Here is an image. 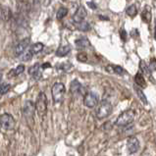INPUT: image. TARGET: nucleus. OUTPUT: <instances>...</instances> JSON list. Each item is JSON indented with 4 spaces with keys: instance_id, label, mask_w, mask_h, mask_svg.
Listing matches in <instances>:
<instances>
[{
    "instance_id": "f257e3e1",
    "label": "nucleus",
    "mask_w": 156,
    "mask_h": 156,
    "mask_svg": "<svg viewBox=\"0 0 156 156\" xmlns=\"http://www.w3.org/2000/svg\"><path fill=\"white\" fill-rule=\"evenodd\" d=\"M35 105L32 100H27L23 107V114L26 118L27 123L29 126H33L34 125V115Z\"/></svg>"
},
{
    "instance_id": "f03ea898",
    "label": "nucleus",
    "mask_w": 156,
    "mask_h": 156,
    "mask_svg": "<svg viewBox=\"0 0 156 156\" xmlns=\"http://www.w3.org/2000/svg\"><path fill=\"white\" fill-rule=\"evenodd\" d=\"M135 111L133 110H127L123 112L121 115L117 118V121H116V125L118 127H126L128 125H130L131 123L133 122L135 120Z\"/></svg>"
},
{
    "instance_id": "7ed1b4c3",
    "label": "nucleus",
    "mask_w": 156,
    "mask_h": 156,
    "mask_svg": "<svg viewBox=\"0 0 156 156\" xmlns=\"http://www.w3.org/2000/svg\"><path fill=\"white\" fill-rule=\"evenodd\" d=\"M35 110L41 117H44L47 113V98L43 92H39L37 96V103H35Z\"/></svg>"
},
{
    "instance_id": "20e7f679",
    "label": "nucleus",
    "mask_w": 156,
    "mask_h": 156,
    "mask_svg": "<svg viewBox=\"0 0 156 156\" xmlns=\"http://www.w3.org/2000/svg\"><path fill=\"white\" fill-rule=\"evenodd\" d=\"M65 86L62 83H55L52 87V97L55 103H60L65 95Z\"/></svg>"
},
{
    "instance_id": "39448f33",
    "label": "nucleus",
    "mask_w": 156,
    "mask_h": 156,
    "mask_svg": "<svg viewBox=\"0 0 156 156\" xmlns=\"http://www.w3.org/2000/svg\"><path fill=\"white\" fill-rule=\"evenodd\" d=\"M111 113H112V105L110 104L109 101L102 100L101 103L99 104V107L97 108V111H96L97 118L98 119L107 118Z\"/></svg>"
},
{
    "instance_id": "423d86ee",
    "label": "nucleus",
    "mask_w": 156,
    "mask_h": 156,
    "mask_svg": "<svg viewBox=\"0 0 156 156\" xmlns=\"http://www.w3.org/2000/svg\"><path fill=\"white\" fill-rule=\"evenodd\" d=\"M15 120L13 116L8 113H3L0 116V125L5 131H11L15 128Z\"/></svg>"
},
{
    "instance_id": "0eeeda50",
    "label": "nucleus",
    "mask_w": 156,
    "mask_h": 156,
    "mask_svg": "<svg viewBox=\"0 0 156 156\" xmlns=\"http://www.w3.org/2000/svg\"><path fill=\"white\" fill-rule=\"evenodd\" d=\"M97 103H98V95L92 91L87 92L83 98V104L88 108H93Z\"/></svg>"
},
{
    "instance_id": "6e6552de",
    "label": "nucleus",
    "mask_w": 156,
    "mask_h": 156,
    "mask_svg": "<svg viewBox=\"0 0 156 156\" xmlns=\"http://www.w3.org/2000/svg\"><path fill=\"white\" fill-rule=\"evenodd\" d=\"M127 147L129 150V153L133 154L137 152V150L140 149V141L136 136H131L129 137L128 142H127Z\"/></svg>"
},
{
    "instance_id": "1a4fd4ad",
    "label": "nucleus",
    "mask_w": 156,
    "mask_h": 156,
    "mask_svg": "<svg viewBox=\"0 0 156 156\" xmlns=\"http://www.w3.org/2000/svg\"><path fill=\"white\" fill-rule=\"evenodd\" d=\"M29 74L32 76V78L35 81H38L41 80V76H42V67L41 64H34V66H32L29 69Z\"/></svg>"
},
{
    "instance_id": "9d476101",
    "label": "nucleus",
    "mask_w": 156,
    "mask_h": 156,
    "mask_svg": "<svg viewBox=\"0 0 156 156\" xmlns=\"http://www.w3.org/2000/svg\"><path fill=\"white\" fill-rule=\"evenodd\" d=\"M30 39L29 37H27V38L23 39V41H21L19 43H18V45L15 48V54L17 56L23 54V52L27 49V47L30 45Z\"/></svg>"
},
{
    "instance_id": "9b49d317",
    "label": "nucleus",
    "mask_w": 156,
    "mask_h": 156,
    "mask_svg": "<svg viewBox=\"0 0 156 156\" xmlns=\"http://www.w3.org/2000/svg\"><path fill=\"white\" fill-rule=\"evenodd\" d=\"M87 10L84 9L83 6H80L78 9H77V11H76V13L74 14L73 16V20L75 23H79V22H82L83 21V19L86 18L87 16Z\"/></svg>"
},
{
    "instance_id": "f8f14e48",
    "label": "nucleus",
    "mask_w": 156,
    "mask_h": 156,
    "mask_svg": "<svg viewBox=\"0 0 156 156\" xmlns=\"http://www.w3.org/2000/svg\"><path fill=\"white\" fill-rule=\"evenodd\" d=\"M70 90H71V92H72L74 95H78V94L81 93L82 84L80 83V82H78V80H73V81L71 82Z\"/></svg>"
},
{
    "instance_id": "ddd939ff",
    "label": "nucleus",
    "mask_w": 156,
    "mask_h": 156,
    "mask_svg": "<svg viewBox=\"0 0 156 156\" xmlns=\"http://www.w3.org/2000/svg\"><path fill=\"white\" fill-rule=\"evenodd\" d=\"M11 18H12L11 9L9 7L2 6V8H1V19L4 22H8V21H10Z\"/></svg>"
},
{
    "instance_id": "4468645a",
    "label": "nucleus",
    "mask_w": 156,
    "mask_h": 156,
    "mask_svg": "<svg viewBox=\"0 0 156 156\" xmlns=\"http://www.w3.org/2000/svg\"><path fill=\"white\" fill-rule=\"evenodd\" d=\"M141 19L146 24H149L150 22H151V11H150L149 7L146 6L144 10L142 11V13H141Z\"/></svg>"
},
{
    "instance_id": "2eb2a0df",
    "label": "nucleus",
    "mask_w": 156,
    "mask_h": 156,
    "mask_svg": "<svg viewBox=\"0 0 156 156\" xmlns=\"http://www.w3.org/2000/svg\"><path fill=\"white\" fill-rule=\"evenodd\" d=\"M76 45H77L79 48H86V47H88L90 46V41L87 38V37H82V38H79L76 41Z\"/></svg>"
},
{
    "instance_id": "dca6fc26",
    "label": "nucleus",
    "mask_w": 156,
    "mask_h": 156,
    "mask_svg": "<svg viewBox=\"0 0 156 156\" xmlns=\"http://www.w3.org/2000/svg\"><path fill=\"white\" fill-rule=\"evenodd\" d=\"M71 51V46L70 45H65L61 46L60 48H58V50L56 51V56L58 57H64Z\"/></svg>"
},
{
    "instance_id": "f3484780",
    "label": "nucleus",
    "mask_w": 156,
    "mask_h": 156,
    "mask_svg": "<svg viewBox=\"0 0 156 156\" xmlns=\"http://www.w3.org/2000/svg\"><path fill=\"white\" fill-rule=\"evenodd\" d=\"M24 70H25V66L24 65H19L16 69L11 70L8 76L10 78H12V77H17V76H19V75H21L22 73H23Z\"/></svg>"
},
{
    "instance_id": "a211bd4d",
    "label": "nucleus",
    "mask_w": 156,
    "mask_h": 156,
    "mask_svg": "<svg viewBox=\"0 0 156 156\" xmlns=\"http://www.w3.org/2000/svg\"><path fill=\"white\" fill-rule=\"evenodd\" d=\"M135 81L136 83L137 86H140V87H146V82L144 78V75L141 73H137L135 77Z\"/></svg>"
},
{
    "instance_id": "6ab92c4d",
    "label": "nucleus",
    "mask_w": 156,
    "mask_h": 156,
    "mask_svg": "<svg viewBox=\"0 0 156 156\" xmlns=\"http://www.w3.org/2000/svg\"><path fill=\"white\" fill-rule=\"evenodd\" d=\"M76 27H77V29L79 30H82V32H87V30H90V24L86 21H82V22H79V23H76Z\"/></svg>"
},
{
    "instance_id": "aec40b11",
    "label": "nucleus",
    "mask_w": 156,
    "mask_h": 156,
    "mask_svg": "<svg viewBox=\"0 0 156 156\" xmlns=\"http://www.w3.org/2000/svg\"><path fill=\"white\" fill-rule=\"evenodd\" d=\"M140 71L141 72H144L147 77H149L151 80H152V76H151V69H148V67H147V65H146L145 63H144V61H140Z\"/></svg>"
},
{
    "instance_id": "412c9836",
    "label": "nucleus",
    "mask_w": 156,
    "mask_h": 156,
    "mask_svg": "<svg viewBox=\"0 0 156 156\" xmlns=\"http://www.w3.org/2000/svg\"><path fill=\"white\" fill-rule=\"evenodd\" d=\"M43 43L41 42H37V43H34L32 45V47H30V49H32V51L34 52V53H38V52H41L42 51L43 49Z\"/></svg>"
},
{
    "instance_id": "4be33fe9",
    "label": "nucleus",
    "mask_w": 156,
    "mask_h": 156,
    "mask_svg": "<svg viewBox=\"0 0 156 156\" xmlns=\"http://www.w3.org/2000/svg\"><path fill=\"white\" fill-rule=\"evenodd\" d=\"M67 14H68V9L65 8V7H61L59 10H58V12H57V15H56L57 19H59V20L63 19L64 17L67 16Z\"/></svg>"
},
{
    "instance_id": "5701e85b",
    "label": "nucleus",
    "mask_w": 156,
    "mask_h": 156,
    "mask_svg": "<svg viewBox=\"0 0 156 156\" xmlns=\"http://www.w3.org/2000/svg\"><path fill=\"white\" fill-rule=\"evenodd\" d=\"M136 94L137 96L140 97V99L144 102V104H147V99H146V96L144 95V93L142 92V90H140V87H136Z\"/></svg>"
},
{
    "instance_id": "b1692460",
    "label": "nucleus",
    "mask_w": 156,
    "mask_h": 156,
    "mask_svg": "<svg viewBox=\"0 0 156 156\" xmlns=\"http://www.w3.org/2000/svg\"><path fill=\"white\" fill-rule=\"evenodd\" d=\"M126 13L129 15V16H131V17H135L136 16L137 14V10H136V7L135 5H131V6H129L127 8V10H126Z\"/></svg>"
},
{
    "instance_id": "393cba45",
    "label": "nucleus",
    "mask_w": 156,
    "mask_h": 156,
    "mask_svg": "<svg viewBox=\"0 0 156 156\" xmlns=\"http://www.w3.org/2000/svg\"><path fill=\"white\" fill-rule=\"evenodd\" d=\"M11 86L9 83H1V87H0V93H1V95H4L5 93H7L9 91V90H10Z\"/></svg>"
},
{
    "instance_id": "a878e982",
    "label": "nucleus",
    "mask_w": 156,
    "mask_h": 156,
    "mask_svg": "<svg viewBox=\"0 0 156 156\" xmlns=\"http://www.w3.org/2000/svg\"><path fill=\"white\" fill-rule=\"evenodd\" d=\"M33 54H34V52L32 51V49H30L27 51L25 54H23V56L21 57V60L22 61H29L32 59V57H33Z\"/></svg>"
},
{
    "instance_id": "bb28decb",
    "label": "nucleus",
    "mask_w": 156,
    "mask_h": 156,
    "mask_svg": "<svg viewBox=\"0 0 156 156\" xmlns=\"http://www.w3.org/2000/svg\"><path fill=\"white\" fill-rule=\"evenodd\" d=\"M77 59L80 62H87V55L86 53H79L77 55Z\"/></svg>"
},
{
    "instance_id": "cd10ccee",
    "label": "nucleus",
    "mask_w": 156,
    "mask_h": 156,
    "mask_svg": "<svg viewBox=\"0 0 156 156\" xmlns=\"http://www.w3.org/2000/svg\"><path fill=\"white\" fill-rule=\"evenodd\" d=\"M114 72L118 75H124L126 71H125L121 66H114Z\"/></svg>"
},
{
    "instance_id": "c85d7f7f",
    "label": "nucleus",
    "mask_w": 156,
    "mask_h": 156,
    "mask_svg": "<svg viewBox=\"0 0 156 156\" xmlns=\"http://www.w3.org/2000/svg\"><path fill=\"white\" fill-rule=\"evenodd\" d=\"M71 67H72V65H71V63L70 64H68V63H62V64H60L59 66H58V68H60L61 70H63V71H68Z\"/></svg>"
},
{
    "instance_id": "c756f323",
    "label": "nucleus",
    "mask_w": 156,
    "mask_h": 156,
    "mask_svg": "<svg viewBox=\"0 0 156 156\" xmlns=\"http://www.w3.org/2000/svg\"><path fill=\"white\" fill-rule=\"evenodd\" d=\"M120 37H121V39H122L123 41H127V32L124 29L120 30Z\"/></svg>"
},
{
    "instance_id": "7c9ffc66",
    "label": "nucleus",
    "mask_w": 156,
    "mask_h": 156,
    "mask_svg": "<svg viewBox=\"0 0 156 156\" xmlns=\"http://www.w3.org/2000/svg\"><path fill=\"white\" fill-rule=\"evenodd\" d=\"M149 68L152 71H156V59H155V58H152V59L150 60Z\"/></svg>"
},
{
    "instance_id": "2f4dec72",
    "label": "nucleus",
    "mask_w": 156,
    "mask_h": 156,
    "mask_svg": "<svg viewBox=\"0 0 156 156\" xmlns=\"http://www.w3.org/2000/svg\"><path fill=\"white\" fill-rule=\"evenodd\" d=\"M131 34H132L133 37H139V30H137L136 29H133V30H132Z\"/></svg>"
},
{
    "instance_id": "473e14b6",
    "label": "nucleus",
    "mask_w": 156,
    "mask_h": 156,
    "mask_svg": "<svg viewBox=\"0 0 156 156\" xmlns=\"http://www.w3.org/2000/svg\"><path fill=\"white\" fill-rule=\"evenodd\" d=\"M87 6L90 7L92 10H96V9H97V5L95 3H93V2H87Z\"/></svg>"
},
{
    "instance_id": "72a5a7b5",
    "label": "nucleus",
    "mask_w": 156,
    "mask_h": 156,
    "mask_svg": "<svg viewBox=\"0 0 156 156\" xmlns=\"http://www.w3.org/2000/svg\"><path fill=\"white\" fill-rule=\"evenodd\" d=\"M106 71L109 73H115L114 72V66H107L106 67Z\"/></svg>"
},
{
    "instance_id": "f704fd0d",
    "label": "nucleus",
    "mask_w": 156,
    "mask_h": 156,
    "mask_svg": "<svg viewBox=\"0 0 156 156\" xmlns=\"http://www.w3.org/2000/svg\"><path fill=\"white\" fill-rule=\"evenodd\" d=\"M41 67H42V69H46V68H51V65L50 63H44L41 65Z\"/></svg>"
},
{
    "instance_id": "c9c22d12",
    "label": "nucleus",
    "mask_w": 156,
    "mask_h": 156,
    "mask_svg": "<svg viewBox=\"0 0 156 156\" xmlns=\"http://www.w3.org/2000/svg\"><path fill=\"white\" fill-rule=\"evenodd\" d=\"M99 20H102V21H108L109 20V18H107L105 16H99Z\"/></svg>"
},
{
    "instance_id": "e433bc0d",
    "label": "nucleus",
    "mask_w": 156,
    "mask_h": 156,
    "mask_svg": "<svg viewBox=\"0 0 156 156\" xmlns=\"http://www.w3.org/2000/svg\"><path fill=\"white\" fill-rule=\"evenodd\" d=\"M50 2H51V0H45V1H44V3H43V5L44 6H48L50 4Z\"/></svg>"
},
{
    "instance_id": "4c0bfd02",
    "label": "nucleus",
    "mask_w": 156,
    "mask_h": 156,
    "mask_svg": "<svg viewBox=\"0 0 156 156\" xmlns=\"http://www.w3.org/2000/svg\"><path fill=\"white\" fill-rule=\"evenodd\" d=\"M154 38H155V41H156V28H155V33H154Z\"/></svg>"
},
{
    "instance_id": "58836bf2",
    "label": "nucleus",
    "mask_w": 156,
    "mask_h": 156,
    "mask_svg": "<svg viewBox=\"0 0 156 156\" xmlns=\"http://www.w3.org/2000/svg\"><path fill=\"white\" fill-rule=\"evenodd\" d=\"M62 1H67V0H62Z\"/></svg>"
},
{
    "instance_id": "ea45409f",
    "label": "nucleus",
    "mask_w": 156,
    "mask_h": 156,
    "mask_svg": "<svg viewBox=\"0 0 156 156\" xmlns=\"http://www.w3.org/2000/svg\"><path fill=\"white\" fill-rule=\"evenodd\" d=\"M155 142H156V136H155Z\"/></svg>"
}]
</instances>
